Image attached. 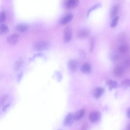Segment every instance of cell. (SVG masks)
Here are the masks:
<instances>
[{
	"label": "cell",
	"mask_w": 130,
	"mask_h": 130,
	"mask_svg": "<svg viewBox=\"0 0 130 130\" xmlns=\"http://www.w3.org/2000/svg\"><path fill=\"white\" fill-rule=\"evenodd\" d=\"M118 50L119 52L121 54L127 53L129 50V46L127 44H123L119 47Z\"/></svg>",
	"instance_id": "9a60e30c"
},
{
	"label": "cell",
	"mask_w": 130,
	"mask_h": 130,
	"mask_svg": "<svg viewBox=\"0 0 130 130\" xmlns=\"http://www.w3.org/2000/svg\"><path fill=\"white\" fill-rule=\"evenodd\" d=\"M118 11V7L116 6H115L112 7L110 12V17L111 18H113L116 16Z\"/></svg>",
	"instance_id": "d6986e66"
},
{
	"label": "cell",
	"mask_w": 130,
	"mask_h": 130,
	"mask_svg": "<svg viewBox=\"0 0 130 130\" xmlns=\"http://www.w3.org/2000/svg\"><path fill=\"white\" fill-rule=\"evenodd\" d=\"M129 79H126L122 82L121 84V87L123 89L126 90L129 86Z\"/></svg>",
	"instance_id": "ac0fdd59"
},
{
	"label": "cell",
	"mask_w": 130,
	"mask_h": 130,
	"mask_svg": "<svg viewBox=\"0 0 130 130\" xmlns=\"http://www.w3.org/2000/svg\"><path fill=\"white\" fill-rule=\"evenodd\" d=\"M104 89L100 87H97L95 88L93 92V96L94 97L98 99L99 98L103 93Z\"/></svg>",
	"instance_id": "8fae6325"
},
{
	"label": "cell",
	"mask_w": 130,
	"mask_h": 130,
	"mask_svg": "<svg viewBox=\"0 0 130 130\" xmlns=\"http://www.w3.org/2000/svg\"><path fill=\"white\" fill-rule=\"evenodd\" d=\"M78 63L75 60L72 59L69 61L68 66L69 69L71 71L75 72L76 71L78 67Z\"/></svg>",
	"instance_id": "9c48e42d"
},
{
	"label": "cell",
	"mask_w": 130,
	"mask_h": 130,
	"mask_svg": "<svg viewBox=\"0 0 130 130\" xmlns=\"http://www.w3.org/2000/svg\"><path fill=\"white\" fill-rule=\"evenodd\" d=\"M95 41L93 38L91 39L90 43V51L91 52H92L94 46Z\"/></svg>",
	"instance_id": "d4e9b609"
},
{
	"label": "cell",
	"mask_w": 130,
	"mask_h": 130,
	"mask_svg": "<svg viewBox=\"0 0 130 130\" xmlns=\"http://www.w3.org/2000/svg\"><path fill=\"white\" fill-rule=\"evenodd\" d=\"M85 110L82 109L78 110L74 113V117L75 120H78L81 119L84 115Z\"/></svg>",
	"instance_id": "5bb4252c"
},
{
	"label": "cell",
	"mask_w": 130,
	"mask_h": 130,
	"mask_svg": "<svg viewBox=\"0 0 130 130\" xmlns=\"http://www.w3.org/2000/svg\"><path fill=\"white\" fill-rule=\"evenodd\" d=\"M19 38V35L17 33H14L9 35L7 37V42L11 45H14L17 42Z\"/></svg>",
	"instance_id": "8992f818"
},
{
	"label": "cell",
	"mask_w": 130,
	"mask_h": 130,
	"mask_svg": "<svg viewBox=\"0 0 130 130\" xmlns=\"http://www.w3.org/2000/svg\"><path fill=\"white\" fill-rule=\"evenodd\" d=\"M119 58V56L116 54H113L110 56V59L112 61H116Z\"/></svg>",
	"instance_id": "484cf974"
},
{
	"label": "cell",
	"mask_w": 130,
	"mask_h": 130,
	"mask_svg": "<svg viewBox=\"0 0 130 130\" xmlns=\"http://www.w3.org/2000/svg\"><path fill=\"white\" fill-rule=\"evenodd\" d=\"M8 94H6L0 99V106L3 105L5 103L8 98Z\"/></svg>",
	"instance_id": "cb8c5ba5"
},
{
	"label": "cell",
	"mask_w": 130,
	"mask_h": 130,
	"mask_svg": "<svg viewBox=\"0 0 130 130\" xmlns=\"http://www.w3.org/2000/svg\"><path fill=\"white\" fill-rule=\"evenodd\" d=\"M75 120L74 113H69L66 115L64 119L63 125L66 126H70L73 124Z\"/></svg>",
	"instance_id": "7a4b0ae2"
},
{
	"label": "cell",
	"mask_w": 130,
	"mask_h": 130,
	"mask_svg": "<svg viewBox=\"0 0 130 130\" xmlns=\"http://www.w3.org/2000/svg\"><path fill=\"white\" fill-rule=\"evenodd\" d=\"M16 28L17 30L21 32H25L28 30V27L26 24H21L17 25Z\"/></svg>",
	"instance_id": "2e32d148"
},
{
	"label": "cell",
	"mask_w": 130,
	"mask_h": 130,
	"mask_svg": "<svg viewBox=\"0 0 130 130\" xmlns=\"http://www.w3.org/2000/svg\"><path fill=\"white\" fill-rule=\"evenodd\" d=\"M106 83L108 86L109 90H111L113 88H117L118 87V83L116 81L112 79H109L107 80L106 81Z\"/></svg>",
	"instance_id": "7c38bea8"
},
{
	"label": "cell",
	"mask_w": 130,
	"mask_h": 130,
	"mask_svg": "<svg viewBox=\"0 0 130 130\" xmlns=\"http://www.w3.org/2000/svg\"><path fill=\"white\" fill-rule=\"evenodd\" d=\"M10 105L11 104L10 103H7L3 107L2 109L3 111H5L8 108L10 107Z\"/></svg>",
	"instance_id": "4316f807"
},
{
	"label": "cell",
	"mask_w": 130,
	"mask_h": 130,
	"mask_svg": "<svg viewBox=\"0 0 130 130\" xmlns=\"http://www.w3.org/2000/svg\"><path fill=\"white\" fill-rule=\"evenodd\" d=\"M130 61L129 59L127 58L125 62V64L126 66H128L129 65Z\"/></svg>",
	"instance_id": "f1b7e54d"
},
{
	"label": "cell",
	"mask_w": 130,
	"mask_h": 130,
	"mask_svg": "<svg viewBox=\"0 0 130 130\" xmlns=\"http://www.w3.org/2000/svg\"><path fill=\"white\" fill-rule=\"evenodd\" d=\"M101 7V4L99 3L95 5L92 7L90 9H89L88 11L87 14V16H89L92 11L98 8Z\"/></svg>",
	"instance_id": "ffe728a7"
},
{
	"label": "cell",
	"mask_w": 130,
	"mask_h": 130,
	"mask_svg": "<svg viewBox=\"0 0 130 130\" xmlns=\"http://www.w3.org/2000/svg\"><path fill=\"white\" fill-rule=\"evenodd\" d=\"M130 108L129 107L126 110V115L127 117L128 118H130Z\"/></svg>",
	"instance_id": "83f0119b"
},
{
	"label": "cell",
	"mask_w": 130,
	"mask_h": 130,
	"mask_svg": "<svg viewBox=\"0 0 130 130\" xmlns=\"http://www.w3.org/2000/svg\"><path fill=\"white\" fill-rule=\"evenodd\" d=\"M8 26L5 24H0V35L7 33L9 31Z\"/></svg>",
	"instance_id": "e0dca14e"
},
{
	"label": "cell",
	"mask_w": 130,
	"mask_h": 130,
	"mask_svg": "<svg viewBox=\"0 0 130 130\" xmlns=\"http://www.w3.org/2000/svg\"><path fill=\"white\" fill-rule=\"evenodd\" d=\"M124 67L120 65L116 66L114 69L113 72L114 75L116 76L120 77L122 76L124 73Z\"/></svg>",
	"instance_id": "ba28073f"
},
{
	"label": "cell",
	"mask_w": 130,
	"mask_h": 130,
	"mask_svg": "<svg viewBox=\"0 0 130 130\" xmlns=\"http://www.w3.org/2000/svg\"><path fill=\"white\" fill-rule=\"evenodd\" d=\"M73 15L71 13H68L63 17L59 21L60 23L62 25H65L70 21L72 19Z\"/></svg>",
	"instance_id": "52a82bcc"
},
{
	"label": "cell",
	"mask_w": 130,
	"mask_h": 130,
	"mask_svg": "<svg viewBox=\"0 0 130 130\" xmlns=\"http://www.w3.org/2000/svg\"><path fill=\"white\" fill-rule=\"evenodd\" d=\"M79 0H66L64 2L65 6L69 9H72L78 5Z\"/></svg>",
	"instance_id": "5b68a950"
},
{
	"label": "cell",
	"mask_w": 130,
	"mask_h": 130,
	"mask_svg": "<svg viewBox=\"0 0 130 130\" xmlns=\"http://www.w3.org/2000/svg\"><path fill=\"white\" fill-rule=\"evenodd\" d=\"M89 30L86 28H82L79 30L77 33V36L79 38H85L88 36Z\"/></svg>",
	"instance_id": "4fadbf2b"
},
{
	"label": "cell",
	"mask_w": 130,
	"mask_h": 130,
	"mask_svg": "<svg viewBox=\"0 0 130 130\" xmlns=\"http://www.w3.org/2000/svg\"><path fill=\"white\" fill-rule=\"evenodd\" d=\"M6 19V15L5 12L2 11L0 12V23L5 21Z\"/></svg>",
	"instance_id": "603a6c76"
},
{
	"label": "cell",
	"mask_w": 130,
	"mask_h": 130,
	"mask_svg": "<svg viewBox=\"0 0 130 130\" xmlns=\"http://www.w3.org/2000/svg\"><path fill=\"white\" fill-rule=\"evenodd\" d=\"M24 63V62L22 60H17L16 62L15 68L16 70L17 71L22 66Z\"/></svg>",
	"instance_id": "7402d4cb"
},
{
	"label": "cell",
	"mask_w": 130,
	"mask_h": 130,
	"mask_svg": "<svg viewBox=\"0 0 130 130\" xmlns=\"http://www.w3.org/2000/svg\"><path fill=\"white\" fill-rule=\"evenodd\" d=\"M91 65L88 62L85 63L80 67V70L82 72L85 74L90 73L91 71Z\"/></svg>",
	"instance_id": "30bf717a"
},
{
	"label": "cell",
	"mask_w": 130,
	"mask_h": 130,
	"mask_svg": "<svg viewBox=\"0 0 130 130\" xmlns=\"http://www.w3.org/2000/svg\"><path fill=\"white\" fill-rule=\"evenodd\" d=\"M49 43L46 41H42L35 43L34 47L36 51H43L48 48L49 46Z\"/></svg>",
	"instance_id": "6da1fadb"
},
{
	"label": "cell",
	"mask_w": 130,
	"mask_h": 130,
	"mask_svg": "<svg viewBox=\"0 0 130 130\" xmlns=\"http://www.w3.org/2000/svg\"><path fill=\"white\" fill-rule=\"evenodd\" d=\"M101 117V114L97 111H94L91 112L89 115V120L92 123H95L98 121Z\"/></svg>",
	"instance_id": "277c9868"
},
{
	"label": "cell",
	"mask_w": 130,
	"mask_h": 130,
	"mask_svg": "<svg viewBox=\"0 0 130 130\" xmlns=\"http://www.w3.org/2000/svg\"><path fill=\"white\" fill-rule=\"evenodd\" d=\"M130 126V124L129 123H128L127 125V127H126V128L127 130H129V126Z\"/></svg>",
	"instance_id": "4dcf8cb0"
},
{
	"label": "cell",
	"mask_w": 130,
	"mask_h": 130,
	"mask_svg": "<svg viewBox=\"0 0 130 130\" xmlns=\"http://www.w3.org/2000/svg\"><path fill=\"white\" fill-rule=\"evenodd\" d=\"M22 73H21L18 76L17 79V81L18 83H19V82L20 81L22 78Z\"/></svg>",
	"instance_id": "f546056e"
},
{
	"label": "cell",
	"mask_w": 130,
	"mask_h": 130,
	"mask_svg": "<svg viewBox=\"0 0 130 130\" xmlns=\"http://www.w3.org/2000/svg\"><path fill=\"white\" fill-rule=\"evenodd\" d=\"M72 34L71 27L69 26H66L64 29L63 33V40L64 42L68 43L71 40Z\"/></svg>",
	"instance_id": "3957f363"
},
{
	"label": "cell",
	"mask_w": 130,
	"mask_h": 130,
	"mask_svg": "<svg viewBox=\"0 0 130 130\" xmlns=\"http://www.w3.org/2000/svg\"><path fill=\"white\" fill-rule=\"evenodd\" d=\"M119 19L118 16H116L113 18L110 25V26L112 28H114L116 27L117 25Z\"/></svg>",
	"instance_id": "44dd1931"
}]
</instances>
